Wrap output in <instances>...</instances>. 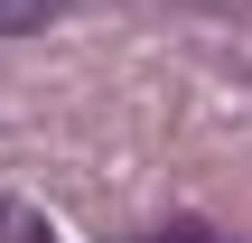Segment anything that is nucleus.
Listing matches in <instances>:
<instances>
[{
  "mask_svg": "<svg viewBox=\"0 0 252 243\" xmlns=\"http://www.w3.org/2000/svg\"><path fill=\"white\" fill-rule=\"evenodd\" d=\"M65 0H0V37H28V28H47Z\"/></svg>",
  "mask_w": 252,
  "mask_h": 243,
  "instance_id": "f257e3e1",
  "label": "nucleus"
},
{
  "mask_svg": "<svg viewBox=\"0 0 252 243\" xmlns=\"http://www.w3.org/2000/svg\"><path fill=\"white\" fill-rule=\"evenodd\" d=\"M150 243H234V234H206V225H159Z\"/></svg>",
  "mask_w": 252,
  "mask_h": 243,
  "instance_id": "f03ea898",
  "label": "nucleus"
},
{
  "mask_svg": "<svg viewBox=\"0 0 252 243\" xmlns=\"http://www.w3.org/2000/svg\"><path fill=\"white\" fill-rule=\"evenodd\" d=\"M196 9H252V0H196Z\"/></svg>",
  "mask_w": 252,
  "mask_h": 243,
  "instance_id": "7ed1b4c3",
  "label": "nucleus"
}]
</instances>
